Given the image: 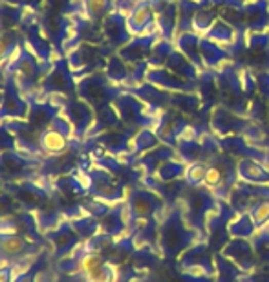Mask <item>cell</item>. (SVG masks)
Returning <instances> with one entry per match:
<instances>
[{
  "label": "cell",
  "instance_id": "cell-1",
  "mask_svg": "<svg viewBox=\"0 0 269 282\" xmlns=\"http://www.w3.org/2000/svg\"><path fill=\"white\" fill-rule=\"evenodd\" d=\"M30 242L21 238L18 235H2L0 233V257L9 258H22L28 253Z\"/></svg>",
  "mask_w": 269,
  "mask_h": 282
},
{
  "label": "cell",
  "instance_id": "cell-2",
  "mask_svg": "<svg viewBox=\"0 0 269 282\" xmlns=\"http://www.w3.org/2000/svg\"><path fill=\"white\" fill-rule=\"evenodd\" d=\"M41 145L48 154H59L68 147V139L59 128H53V130H46L42 134Z\"/></svg>",
  "mask_w": 269,
  "mask_h": 282
},
{
  "label": "cell",
  "instance_id": "cell-3",
  "mask_svg": "<svg viewBox=\"0 0 269 282\" xmlns=\"http://www.w3.org/2000/svg\"><path fill=\"white\" fill-rule=\"evenodd\" d=\"M77 268H79V271L84 277L90 278L101 270V258L97 257L95 253H84L83 257L79 258V262H77Z\"/></svg>",
  "mask_w": 269,
  "mask_h": 282
},
{
  "label": "cell",
  "instance_id": "cell-4",
  "mask_svg": "<svg viewBox=\"0 0 269 282\" xmlns=\"http://www.w3.org/2000/svg\"><path fill=\"white\" fill-rule=\"evenodd\" d=\"M0 282H11V273L6 270H0Z\"/></svg>",
  "mask_w": 269,
  "mask_h": 282
}]
</instances>
